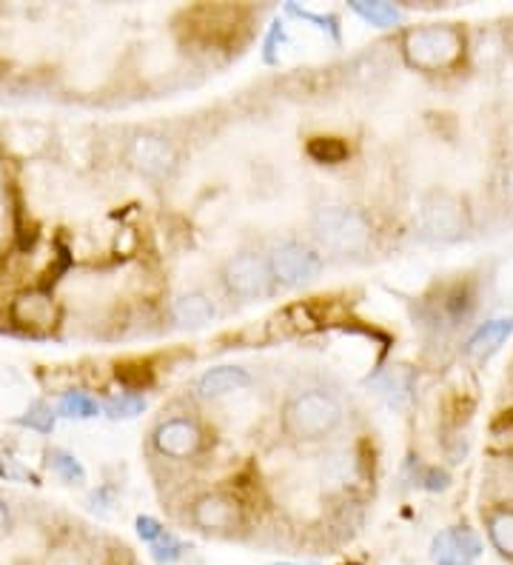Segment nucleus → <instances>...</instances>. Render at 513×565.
I'll use <instances>...</instances> for the list:
<instances>
[{"instance_id": "nucleus-1", "label": "nucleus", "mask_w": 513, "mask_h": 565, "mask_svg": "<svg viewBox=\"0 0 513 565\" xmlns=\"http://www.w3.org/2000/svg\"><path fill=\"white\" fill-rule=\"evenodd\" d=\"M342 403L325 388H302L282 403L280 428L291 443L314 446L342 426Z\"/></svg>"}, {"instance_id": "nucleus-2", "label": "nucleus", "mask_w": 513, "mask_h": 565, "mask_svg": "<svg viewBox=\"0 0 513 565\" xmlns=\"http://www.w3.org/2000/svg\"><path fill=\"white\" fill-rule=\"evenodd\" d=\"M403 61L410 70L425 72V75H439V72H453L462 66L468 52L466 32L453 23H431V26H410L403 32L399 41Z\"/></svg>"}, {"instance_id": "nucleus-3", "label": "nucleus", "mask_w": 513, "mask_h": 565, "mask_svg": "<svg viewBox=\"0 0 513 565\" xmlns=\"http://www.w3.org/2000/svg\"><path fill=\"white\" fill-rule=\"evenodd\" d=\"M311 235L322 248H329L334 255L356 257L365 255L374 243V226L360 209L354 206H320L311 217Z\"/></svg>"}, {"instance_id": "nucleus-4", "label": "nucleus", "mask_w": 513, "mask_h": 565, "mask_svg": "<svg viewBox=\"0 0 513 565\" xmlns=\"http://www.w3.org/2000/svg\"><path fill=\"white\" fill-rule=\"evenodd\" d=\"M419 228L428 241L457 243L471 232V212L462 198L451 192L425 194L419 206Z\"/></svg>"}, {"instance_id": "nucleus-5", "label": "nucleus", "mask_w": 513, "mask_h": 565, "mask_svg": "<svg viewBox=\"0 0 513 565\" xmlns=\"http://www.w3.org/2000/svg\"><path fill=\"white\" fill-rule=\"evenodd\" d=\"M268 269H271L274 282H280L286 289H300V286H308V282L320 277L322 257L308 243L282 241L271 248Z\"/></svg>"}, {"instance_id": "nucleus-6", "label": "nucleus", "mask_w": 513, "mask_h": 565, "mask_svg": "<svg viewBox=\"0 0 513 565\" xmlns=\"http://www.w3.org/2000/svg\"><path fill=\"white\" fill-rule=\"evenodd\" d=\"M220 280L234 300H257L271 291L274 277L268 269V257H263L260 252H237L223 263Z\"/></svg>"}, {"instance_id": "nucleus-7", "label": "nucleus", "mask_w": 513, "mask_h": 565, "mask_svg": "<svg viewBox=\"0 0 513 565\" xmlns=\"http://www.w3.org/2000/svg\"><path fill=\"white\" fill-rule=\"evenodd\" d=\"M189 520L203 534L228 537V534L243 529L246 514H243V505L232 494H226V491H205L189 509Z\"/></svg>"}, {"instance_id": "nucleus-8", "label": "nucleus", "mask_w": 513, "mask_h": 565, "mask_svg": "<svg viewBox=\"0 0 513 565\" xmlns=\"http://www.w3.org/2000/svg\"><path fill=\"white\" fill-rule=\"evenodd\" d=\"M126 160L143 178H165L178 166V149L158 131H140L126 146Z\"/></svg>"}, {"instance_id": "nucleus-9", "label": "nucleus", "mask_w": 513, "mask_h": 565, "mask_svg": "<svg viewBox=\"0 0 513 565\" xmlns=\"http://www.w3.org/2000/svg\"><path fill=\"white\" fill-rule=\"evenodd\" d=\"M203 428L192 417H169L151 431V446L169 460H192L203 448Z\"/></svg>"}, {"instance_id": "nucleus-10", "label": "nucleus", "mask_w": 513, "mask_h": 565, "mask_svg": "<svg viewBox=\"0 0 513 565\" xmlns=\"http://www.w3.org/2000/svg\"><path fill=\"white\" fill-rule=\"evenodd\" d=\"M482 554H485V540L468 525L445 529L431 540L434 565H477Z\"/></svg>"}, {"instance_id": "nucleus-11", "label": "nucleus", "mask_w": 513, "mask_h": 565, "mask_svg": "<svg viewBox=\"0 0 513 565\" xmlns=\"http://www.w3.org/2000/svg\"><path fill=\"white\" fill-rule=\"evenodd\" d=\"M252 386V374L239 365H214L197 380L200 401H223L228 394Z\"/></svg>"}, {"instance_id": "nucleus-12", "label": "nucleus", "mask_w": 513, "mask_h": 565, "mask_svg": "<svg viewBox=\"0 0 513 565\" xmlns=\"http://www.w3.org/2000/svg\"><path fill=\"white\" fill-rule=\"evenodd\" d=\"M513 334V318H496L479 326L466 343V358L471 363H485L500 352L505 340Z\"/></svg>"}, {"instance_id": "nucleus-13", "label": "nucleus", "mask_w": 513, "mask_h": 565, "mask_svg": "<svg viewBox=\"0 0 513 565\" xmlns=\"http://www.w3.org/2000/svg\"><path fill=\"white\" fill-rule=\"evenodd\" d=\"M217 318V306L203 291H183L171 303V320L183 329H203Z\"/></svg>"}, {"instance_id": "nucleus-14", "label": "nucleus", "mask_w": 513, "mask_h": 565, "mask_svg": "<svg viewBox=\"0 0 513 565\" xmlns=\"http://www.w3.org/2000/svg\"><path fill=\"white\" fill-rule=\"evenodd\" d=\"M485 520V537L493 552L500 554L505 563L513 565V503L491 505L482 514Z\"/></svg>"}, {"instance_id": "nucleus-15", "label": "nucleus", "mask_w": 513, "mask_h": 565, "mask_svg": "<svg viewBox=\"0 0 513 565\" xmlns=\"http://www.w3.org/2000/svg\"><path fill=\"white\" fill-rule=\"evenodd\" d=\"M322 491L329 494H345L349 489H354V483L360 480V460H356L354 451H336L329 460L322 462L320 469Z\"/></svg>"}, {"instance_id": "nucleus-16", "label": "nucleus", "mask_w": 513, "mask_h": 565, "mask_svg": "<svg viewBox=\"0 0 513 565\" xmlns=\"http://www.w3.org/2000/svg\"><path fill=\"white\" fill-rule=\"evenodd\" d=\"M12 320L18 326H29V329L52 326L55 323V303L46 291H23V295L14 297Z\"/></svg>"}, {"instance_id": "nucleus-17", "label": "nucleus", "mask_w": 513, "mask_h": 565, "mask_svg": "<svg viewBox=\"0 0 513 565\" xmlns=\"http://www.w3.org/2000/svg\"><path fill=\"white\" fill-rule=\"evenodd\" d=\"M380 386H383V394L388 397L391 406L403 408L410 401V394H414V372L405 369V365H394L383 374Z\"/></svg>"}, {"instance_id": "nucleus-18", "label": "nucleus", "mask_w": 513, "mask_h": 565, "mask_svg": "<svg viewBox=\"0 0 513 565\" xmlns=\"http://www.w3.org/2000/svg\"><path fill=\"white\" fill-rule=\"evenodd\" d=\"M308 158L320 166H340L349 160V146L340 138H311L306 146Z\"/></svg>"}, {"instance_id": "nucleus-19", "label": "nucleus", "mask_w": 513, "mask_h": 565, "mask_svg": "<svg viewBox=\"0 0 513 565\" xmlns=\"http://www.w3.org/2000/svg\"><path fill=\"white\" fill-rule=\"evenodd\" d=\"M351 9H354L360 18H365V21L371 23V26H380V29H388L394 26V23H399V9L391 7V3H380V0H356V3H351Z\"/></svg>"}, {"instance_id": "nucleus-20", "label": "nucleus", "mask_w": 513, "mask_h": 565, "mask_svg": "<svg viewBox=\"0 0 513 565\" xmlns=\"http://www.w3.org/2000/svg\"><path fill=\"white\" fill-rule=\"evenodd\" d=\"M49 469L55 471L57 477H63L68 486L86 483V471H83V466L77 462V457L63 451V448H52V451H49Z\"/></svg>"}, {"instance_id": "nucleus-21", "label": "nucleus", "mask_w": 513, "mask_h": 565, "mask_svg": "<svg viewBox=\"0 0 513 565\" xmlns=\"http://www.w3.org/2000/svg\"><path fill=\"white\" fill-rule=\"evenodd\" d=\"M100 406H97L95 397H89L86 392H68L61 397V406H57V414L63 417H72V420H89V417H97Z\"/></svg>"}, {"instance_id": "nucleus-22", "label": "nucleus", "mask_w": 513, "mask_h": 565, "mask_svg": "<svg viewBox=\"0 0 513 565\" xmlns=\"http://www.w3.org/2000/svg\"><path fill=\"white\" fill-rule=\"evenodd\" d=\"M151 557H154V563L160 565H171V563H178V559L185 557V552H189V545L183 543V540L174 534V531L165 529L163 531V537L158 540V543H151Z\"/></svg>"}, {"instance_id": "nucleus-23", "label": "nucleus", "mask_w": 513, "mask_h": 565, "mask_svg": "<svg viewBox=\"0 0 513 565\" xmlns=\"http://www.w3.org/2000/svg\"><path fill=\"white\" fill-rule=\"evenodd\" d=\"M55 417L57 414L52 412V406H46V403H32V406L26 408V414H23L21 420V426H26V428H32V431H41V435H49V431H52V428H55Z\"/></svg>"}, {"instance_id": "nucleus-24", "label": "nucleus", "mask_w": 513, "mask_h": 565, "mask_svg": "<svg viewBox=\"0 0 513 565\" xmlns=\"http://www.w3.org/2000/svg\"><path fill=\"white\" fill-rule=\"evenodd\" d=\"M143 408H146L143 397H137V394H120V397L109 401L106 414H109L111 420H129V417L143 414Z\"/></svg>"}, {"instance_id": "nucleus-25", "label": "nucleus", "mask_w": 513, "mask_h": 565, "mask_svg": "<svg viewBox=\"0 0 513 565\" xmlns=\"http://www.w3.org/2000/svg\"><path fill=\"white\" fill-rule=\"evenodd\" d=\"M137 537L143 540L146 545H151V543H158L160 537H163V523H160V520H154V518H137Z\"/></svg>"}, {"instance_id": "nucleus-26", "label": "nucleus", "mask_w": 513, "mask_h": 565, "mask_svg": "<svg viewBox=\"0 0 513 565\" xmlns=\"http://www.w3.org/2000/svg\"><path fill=\"white\" fill-rule=\"evenodd\" d=\"M12 525H14L12 505H9L7 500H3V497H0V540L7 537L9 531H12Z\"/></svg>"}, {"instance_id": "nucleus-27", "label": "nucleus", "mask_w": 513, "mask_h": 565, "mask_svg": "<svg viewBox=\"0 0 513 565\" xmlns=\"http://www.w3.org/2000/svg\"><path fill=\"white\" fill-rule=\"evenodd\" d=\"M274 565H300V563H286V559H282V563H274Z\"/></svg>"}, {"instance_id": "nucleus-28", "label": "nucleus", "mask_w": 513, "mask_h": 565, "mask_svg": "<svg viewBox=\"0 0 513 565\" xmlns=\"http://www.w3.org/2000/svg\"><path fill=\"white\" fill-rule=\"evenodd\" d=\"M511 383H513V360H511Z\"/></svg>"}, {"instance_id": "nucleus-29", "label": "nucleus", "mask_w": 513, "mask_h": 565, "mask_svg": "<svg viewBox=\"0 0 513 565\" xmlns=\"http://www.w3.org/2000/svg\"><path fill=\"white\" fill-rule=\"evenodd\" d=\"M345 565H363V563H345Z\"/></svg>"}]
</instances>
